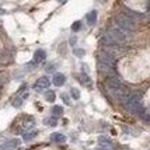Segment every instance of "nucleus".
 <instances>
[{"mask_svg": "<svg viewBox=\"0 0 150 150\" xmlns=\"http://www.w3.org/2000/svg\"><path fill=\"white\" fill-rule=\"evenodd\" d=\"M51 139H52L53 142H56V143H65L66 142V136L62 135V133H52Z\"/></svg>", "mask_w": 150, "mask_h": 150, "instance_id": "nucleus-15", "label": "nucleus"}, {"mask_svg": "<svg viewBox=\"0 0 150 150\" xmlns=\"http://www.w3.org/2000/svg\"><path fill=\"white\" fill-rule=\"evenodd\" d=\"M0 87H1V84H0Z\"/></svg>", "mask_w": 150, "mask_h": 150, "instance_id": "nucleus-28", "label": "nucleus"}, {"mask_svg": "<svg viewBox=\"0 0 150 150\" xmlns=\"http://www.w3.org/2000/svg\"><path fill=\"white\" fill-rule=\"evenodd\" d=\"M80 28H81V21H74L72 24V31H74V33L79 31Z\"/></svg>", "mask_w": 150, "mask_h": 150, "instance_id": "nucleus-19", "label": "nucleus"}, {"mask_svg": "<svg viewBox=\"0 0 150 150\" xmlns=\"http://www.w3.org/2000/svg\"><path fill=\"white\" fill-rule=\"evenodd\" d=\"M97 150H110V149H105V147H100V149H97Z\"/></svg>", "mask_w": 150, "mask_h": 150, "instance_id": "nucleus-26", "label": "nucleus"}, {"mask_svg": "<svg viewBox=\"0 0 150 150\" xmlns=\"http://www.w3.org/2000/svg\"><path fill=\"white\" fill-rule=\"evenodd\" d=\"M27 97H28V87H27V86H21L20 90L17 91V94H16V98L13 100V105L17 107V108H20V107L23 105V103L25 101Z\"/></svg>", "mask_w": 150, "mask_h": 150, "instance_id": "nucleus-5", "label": "nucleus"}, {"mask_svg": "<svg viewBox=\"0 0 150 150\" xmlns=\"http://www.w3.org/2000/svg\"><path fill=\"white\" fill-rule=\"evenodd\" d=\"M107 35L110 37L112 42L117 45V44H124L126 38H128V34H125L121 28H118V27H111L110 30H108V33Z\"/></svg>", "mask_w": 150, "mask_h": 150, "instance_id": "nucleus-3", "label": "nucleus"}, {"mask_svg": "<svg viewBox=\"0 0 150 150\" xmlns=\"http://www.w3.org/2000/svg\"><path fill=\"white\" fill-rule=\"evenodd\" d=\"M46 122L51 125V126H56V118H53V117H52V118H49V119H48Z\"/></svg>", "mask_w": 150, "mask_h": 150, "instance_id": "nucleus-21", "label": "nucleus"}, {"mask_svg": "<svg viewBox=\"0 0 150 150\" xmlns=\"http://www.w3.org/2000/svg\"><path fill=\"white\" fill-rule=\"evenodd\" d=\"M74 53H76L77 56H83V55H84V51H83V49H76Z\"/></svg>", "mask_w": 150, "mask_h": 150, "instance_id": "nucleus-24", "label": "nucleus"}, {"mask_svg": "<svg viewBox=\"0 0 150 150\" xmlns=\"http://www.w3.org/2000/svg\"><path fill=\"white\" fill-rule=\"evenodd\" d=\"M107 84H108V87L110 88H117L118 86L121 84V81H119V79L117 77V76H112V77H108V81H107Z\"/></svg>", "mask_w": 150, "mask_h": 150, "instance_id": "nucleus-12", "label": "nucleus"}, {"mask_svg": "<svg viewBox=\"0 0 150 150\" xmlns=\"http://www.w3.org/2000/svg\"><path fill=\"white\" fill-rule=\"evenodd\" d=\"M125 105H126L128 111L131 112V114L140 115L142 111H143V105H142V94H139V93L129 94L128 100L125 101Z\"/></svg>", "mask_w": 150, "mask_h": 150, "instance_id": "nucleus-1", "label": "nucleus"}, {"mask_svg": "<svg viewBox=\"0 0 150 150\" xmlns=\"http://www.w3.org/2000/svg\"><path fill=\"white\" fill-rule=\"evenodd\" d=\"M98 70L105 74L107 77H112V76H117V70H115V66L110 65V63H105V62H101L98 60Z\"/></svg>", "mask_w": 150, "mask_h": 150, "instance_id": "nucleus-7", "label": "nucleus"}, {"mask_svg": "<svg viewBox=\"0 0 150 150\" xmlns=\"http://www.w3.org/2000/svg\"><path fill=\"white\" fill-rule=\"evenodd\" d=\"M81 83H86V84H88V83H90V79L87 77L86 74H83V76H81Z\"/></svg>", "mask_w": 150, "mask_h": 150, "instance_id": "nucleus-23", "label": "nucleus"}, {"mask_svg": "<svg viewBox=\"0 0 150 150\" xmlns=\"http://www.w3.org/2000/svg\"><path fill=\"white\" fill-rule=\"evenodd\" d=\"M87 23H88V25H94L96 24V21H97V11L94 10V11H90V13L87 14Z\"/></svg>", "mask_w": 150, "mask_h": 150, "instance_id": "nucleus-14", "label": "nucleus"}, {"mask_svg": "<svg viewBox=\"0 0 150 150\" xmlns=\"http://www.w3.org/2000/svg\"><path fill=\"white\" fill-rule=\"evenodd\" d=\"M49 83H51V81H49L48 77H45V76H44V77H39L38 80L35 81L34 88H35V90H44V88H46V87L49 86Z\"/></svg>", "mask_w": 150, "mask_h": 150, "instance_id": "nucleus-8", "label": "nucleus"}, {"mask_svg": "<svg viewBox=\"0 0 150 150\" xmlns=\"http://www.w3.org/2000/svg\"><path fill=\"white\" fill-rule=\"evenodd\" d=\"M65 81H66V77H65V74H62V73H56L52 79V83L55 86H58V87L63 86L65 84Z\"/></svg>", "mask_w": 150, "mask_h": 150, "instance_id": "nucleus-10", "label": "nucleus"}, {"mask_svg": "<svg viewBox=\"0 0 150 150\" xmlns=\"http://www.w3.org/2000/svg\"><path fill=\"white\" fill-rule=\"evenodd\" d=\"M46 59V52L44 49H38L37 52L34 53V62L35 63H41V62H44Z\"/></svg>", "mask_w": 150, "mask_h": 150, "instance_id": "nucleus-11", "label": "nucleus"}, {"mask_svg": "<svg viewBox=\"0 0 150 150\" xmlns=\"http://www.w3.org/2000/svg\"><path fill=\"white\" fill-rule=\"evenodd\" d=\"M98 143L101 144V146H111V140L105 136H100L98 137Z\"/></svg>", "mask_w": 150, "mask_h": 150, "instance_id": "nucleus-17", "label": "nucleus"}, {"mask_svg": "<svg viewBox=\"0 0 150 150\" xmlns=\"http://www.w3.org/2000/svg\"><path fill=\"white\" fill-rule=\"evenodd\" d=\"M63 114V108L60 107V105H55L52 108V115H53V118H59L60 115Z\"/></svg>", "mask_w": 150, "mask_h": 150, "instance_id": "nucleus-16", "label": "nucleus"}, {"mask_svg": "<svg viewBox=\"0 0 150 150\" xmlns=\"http://www.w3.org/2000/svg\"><path fill=\"white\" fill-rule=\"evenodd\" d=\"M45 98L49 101V103H53L55 101V98H56V96H55V91H52V90H49V91L45 93Z\"/></svg>", "mask_w": 150, "mask_h": 150, "instance_id": "nucleus-18", "label": "nucleus"}, {"mask_svg": "<svg viewBox=\"0 0 150 150\" xmlns=\"http://www.w3.org/2000/svg\"><path fill=\"white\" fill-rule=\"evenodd\" d=\"M62 98H63V101H65V104L70 105V100H69V97H67V94H62Z\"/></svg>", "mask_w": 150, "mask_h": 150, "instance_id": "nucleus-22", "label": "nucleus"}, {"mask_svg": "<svg viewBox=\"0 0 150 150\" xmlns=\"http://www.w3.org/2000/svg\"><path fill=\"white\" fill-rule=\"evenodd\" d=\"M70 44L74 45V44H76V38H70Z\"/></svg>", "mask_w": 150, "mask_h": 150, "instance_id": "nucleus-25", "label": "nucleus"}, {"mask_svg": "<svg viewBox=\"0 0 150 150\" xmlns=\"http://www.w3.org/2000/svg\"><path fill=\"white\" fill-rule=\"evenodd\" d=\"M111 91H112V94H114V97L117 98L118 101L124 103V104H125V101L128 100L129 94H131V93H129V88L124 84H119L117 88H112Z\"/></svg>", "mask_w": 150, "mask_h": 150, "instance_id": "nucleus-4", "label": "nucleus"}, {"mask_svg": "<svg viewBox=\"0 0 150 150\" xmlns=\"http://www.w3.org/2000/svg\"><path fill=\"white\" fill-rule=\"evenodd\" d=\"M18 122H21V125L16 128V132L24 133L27 131H31V128L34 126V119L31 117H21L18 119Z\"/></svg>", "mask_w": 150, "mask_h": 150, "instance_id": "nucleus-6", "label": "nucleus"}, {"mask_svg": "<svg viewBox=\"0 0 150 150\" xmlns=\"http://www.w3.org/2000/svg\"><path fill=\"white\" fill-rule=\"evenodd\" d=\"M37 135H38L37 131H27L23 133V139H24L25 142H30V140H33L34 137H37Z\"/></svg>", "mask_w": 150, "mask_h": 150, "instance_id": "nucleus-13", "label": "nucleus"}, {"mask_svg": "<svg viewBox=\"0 0 150 150\" xmlns=\"http://www.w3.org/2000/svg\"><path fill=\"white\" fill-rule=\"evenodd\" d=\"M18 146H20L18 139H11V140H8V142H6V143L3 144V146L0 147V150H13V149H16V147H18Z\"/></svg>", "mask_w": 150, "mask_h": 150, "instance_id": "nucleus-9", "label": "nucleus"}, {"mask_svg": "<svg viewBox=\"0 0 150 150\" xmlns=\"http://www.w3.org/2000/svg\"><path fill=\"white\" fill-rule=\"evenodd\" d=\"M115 24L118 28H121L125 34H131L135 31V23L132 21V18H129L128 16L119 14L115 17Z\"/></svg>", "mask_w": 150, "mask_h": 150, "instance_id": "nucleus-2", "label": "nucleus"}, {"mask_svg": "<svg viewBox=\"0 0 150 150\" xmlns=\"http://www.w3.org/2000/svg\"><path fill=\"white\" fill-rule=\"evenodd\" d=\"M70 94H72V97L74 98V100H79V98H80V93H79L77 88H72Z\"/></svg>", "mask_w": 150, "mask_h": 150, "instance_id": "nucleus-20", "label": "nucleus"}, {"mask_svg": "<svg viewBox=\"0 0 150 150\" xmlns=\"http://www.w3.org/2000/svg\"><path fill=\"white\" fill-rule=\"evenodd\" d=\"M59 1H60V3H66L67 0H59Z\"/></svg>", "mask_w": 150, "mask_h": 150, "instance_id": "nucleus-27", "label": "nucleus"}]
</instances>
